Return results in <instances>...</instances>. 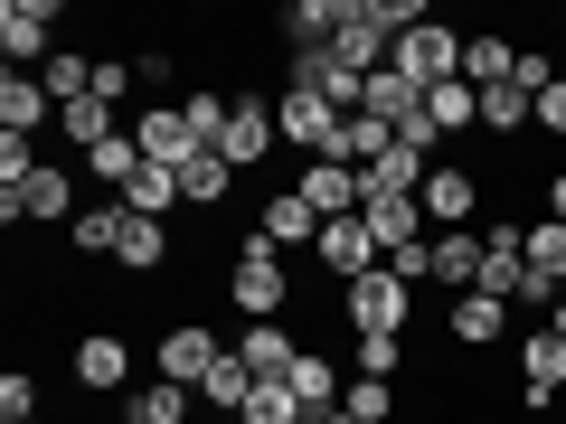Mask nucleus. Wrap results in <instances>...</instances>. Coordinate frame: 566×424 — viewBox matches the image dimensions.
Here are the masks:
<instances>
[{
	"label": "nucleus",
	"mask_w": 566,
	"mask_h": 424,
	"mask_svg": "<svg viewBox=\"0 0 566 424\" xmlns=\"http://www.w3.org/2000/svg\"><path fill=\"white\" fill-rule=\"evenodd\" d=\"M227 303H237V321H283L293 311V264L274 255L264 236H245V245H227Z\"/></svg>",
	"instance_id": "nucleus-1"
},
{
	"label": "nucleus",
	"mask_w": 566,
	"mask_h": 424,
	"mask_svg": "<svg viewBox=\"0 0 566 424\" xmlns=\"http://www.w3.org/2000/svg\"><path fill=\"white\" fill-rule=\"evenodd\" d=\"M0 218H10V226H76L85 218V208H76V170L39 161L29 180H0Z\"/></svg>",
	"instance_id": "nucleus-2"
},
{
	"label": "nucleus",
	"mask_w": 566,
	"mask_h": 424,
	"mask_svg": "<svg viewBox=\"0 0 566 424\" xmlns=\"http://www.w3.org/2000/svg\"><path fill=\"white\" fill-rule=\"evenodd\" d=\"M340 321H349V340H359V330H397V340H406V330H416V283H397L378 264V274H359L340 293Z\"/></svg>",
	"instance_id": "nucleus-3"
},
{
	"label": "nucleus",
	"mask_w": 566,
	"mask_h": 424,
	"mask_svg": "<svg viewBox=\"0 0 566 424\" xmlns=\"http://www.w3.org/2000/svg\"><path fill=\"white\" fill-rule=\"evenodd\" d=\"M387 66H397V76H416L424 95H434V85H453V76H463V29H444V20L406 29V39H397V57H387Z\"/></svg>",
	"instance_id": "nucleus-4"
},
{
	"label": "nucleus",
	"mask_w": 566,
	"mask_h": 424,
	"mask_svg": "<svg viewBox=\"0 0 566 424\" xmlns=\"http://www.w3.org/2000/svg\"><path fill=\"white\" fill-rule=\"evenodd\" d=\"M0 57L20 76L57 57V0H0Z\"/></svg>",
	"instance_id": "nucleus-5"
},
{
	"label": "nucleus",
	"mask_w": 566,
	"mask_h": 424,
	"mask_svg": "<svg viewBox=\"0 0 566 424\" xmlns=\"http://www.w3.org/2000/svg\"><path fill=\"white\" fill-rule=\"evenodd\" d=\"M340 123L349 114H331L322 95H274V132H283V151H303V161H331V151H340Z\"/></svg>",
	"instance_id": "nucleus-6"
},
{
	"label": "nucleus",
	"mask_w": 566,
	"mask_h": 424,
	"mask_svg": "<svg viewBox=\"0 0 566 424\" xmlns=\"http://www.w3.org/2000/svg\"><path fill=\"white\" fill-rule=\"evenodd\" d=\"M416 199H424V226L453 236V226H472V208H482V170H472V161H434Z\"/></svg>",
	"instance_id": "nucleus-7"
},
{
	"label": "nucleus",
	"mask_w": 566,
	"mask_h": 424,
	"mask_svg": "<svg viewBox=\"0 0 566 424\" xmlns=\"http://www.w3.org/2000/svg\"><path fill=\"white\" fill-rule=\"evenodd\" d=\"M218 359H227V330H199V321H170L151 340V378H180V386H199Z\"/></svg>",
	"instance_id": "nucleus-8"
},
{
	"label": "nucleus",
	"mask_w": 566,
	"mask_h": 424,
	"mask_svg": "<svg viewBox=\"0 0 566 424\" xmlns=\"http://www.w3.org/2000/svg\"><path fill=\"white\" fill-rule=\"evenodd\" d=\"M293 189H303V208H312L322 226L368 208V170H349V161H303V170H293Z\"/></svg>",
	"instance_id": "nucleus-9"
},
{
	"label": "nucleus",
	"mask_w": 566,
	"mask_h": 424,
	"mask_svg": "<svg viewBox=\"0 0 566 424\" xmlns=\"http://www.w3.org/2000/svg\"><path fill=\"white\" fill-rule=\"evenodd\" d=\"M274 104H264V95H237V114H227V132H218V161L227 170H237V180H255V161H264V151H274Z\"/></svg>",
	"instance_id": "nucleus-10"
},
{
	"label": "nucleus",
	"mask_w": 566,
	"mask_h": 424,
	"mask_svg": "<svg viewBox=\"0 0 566 424\" xmlns=\"http://www.w3.org/2000/svg\"><path fill=\"white\" fill-rule=\"evenodd\" d=\"M557 396H566V340L557 330H520V405L547 415Z\"/></svg>",
	"instance_id": "nucleus-11"
},
{
	"label": "nucleus",
	"mask_w": 566,
	"mask_h": 424,
	"mask_svg": "<svg viewBox=\"0 0 566 424\" xmlns=\"http://www.w3.org/2000/svg\"><path fill=\"white\" fill-rule=\"evenodd\" d=\"M66 368H76L85 396H123V386H133V340H123V330H85Z\"/></svg>",
	"instance_id": "nucleus-12"
},
{
	"label": "nucleus",
	"mask_w": 566,
	"mask_h": 424,
	"mask_svg": "<svg viewBox=\"0 0 566 424\" xmlns=\"http://www.w3.org/2000/svg\"><path fill=\"white\" fill-rule=\"evenodd\" d=\"M312 255H322V274L340 283V293H349L359 274H378V264H387V255H378V236H368V218H331Z\"/></svg>",
	"instance_id": "nucleus-13"
},
{
	"label": "nucleus",
	"mask_w": 566,
	"mask_h": 424,
	"mask_svg": "<svg viewBox=\"0 0 566 424\" xmlns=\"http://www.w3.org/2000/svg\"><path fill=\"white\" fill-rule=\"evenodd\" d=\"M133 141H142V161H161V170H189V161H199V132H189L180 104H142V114H133Z\"/></svg>",
	"instance_id": "nucleus-14"
},
{
	"label": "nucleus",
	"mask_w": 566,
	"mask_h": 424,
	"mask_svg": "<svg viewBox=\"0 0 566 424\" xmlns=\"http://www.w3.org/2000/svg\"><path fill=\"white\" fill-rule=\"evenodd\" d=\"M255 236L274 245V255H312V245H322V218L303 208V189H274V199H255Z\"/></svg>",
	"instance_id": "nucleus-15"
},
{
	"label": "nucleus",
	"mask_w": 566,
	"mask_h": 424,
	"mask_svg": "<svg viewBox=\"0 0 566 424\" xmlns=\"http://www.w3.org/2000/svg\"><path fill=\"white\" fill-rule=\"evenodd\" d=\"M368 236H378V255H406V245H424L434 226H424V199H387V189H368Z\"/></svg>",
	"instance_id": "nucleus-16"
},
{
	"label": "nucleus",
	"mask_w": 566,
	"mask_h": 424,
	"mask_svg": "<svg viewBox=\"0 0 566 424\" xmlns=\"http://www.w3.org/2000/svg\"><path fill=\"white\" fill-rule=\"evenodd\" d=\"M444 340L482 359L491 340H510V303H491V293H453V311H444Z\"/></svg>",
	"instance_id": "nucleus-17"
},
{
	"label": "nucleus",
	"mask_w": 566,
	"mask_h": 424,
	"mask_svg": "<svg viewBox=\"0 0 566 424\" xmlns=\"http://www.w3.org/2000/svg\"><path fill=\"white\" fill-rule=\"evenodd\" d=\"M123 226H133V208H123V199H95L76 226H66V255H85V264H114V255H123Z\"/></svg>",
	"instance_id": "nucleus-18"
},
{
	"label": "nucleus",
	"mask_w": 566,
	"mask_h": 424,
	"mask_svg": "<svg viewBox=\"0 0 566 424\" xmlns=\"http://www.w3.org/2000/svg\"><path fill=\"white\" fill-rule=\"evenodd\" d=\"M227 349H237V359L255 368V378H293V359H303V340H293L283 321H245V330H237Z\"/></svg>",
	"instance_id": "nucleus-19"
},
{
	"label": "nucleus",
	"mask_w": 566,
	"mask_h": 424,
	"mask_svg": "<svg viewBox=\"0 0 566 424\" xmlns=\"http://www.w3.org/2000/svg\"><path fill=\"white\" fill-rule=\"evenodd\" d=\"M520 76V47L501 39V29H463V85L472 95H491V85H510Z\"/></svg>",
	"instance_id": "nucleus-20"
},
{
	"label": "nucleus",
	"mask_w": 566,
	"mask_h": 424,
	"mask_svg": "<svg viewBox=\"0 0 566 424\" xmlns=\"http://www.w3.org/2000/svg\"><path fill=\"white\" fill-rule=\"evenodd\" d=\"M274 39L293 47V57H312V47H331V39H340V0H283Z\"/></svg>",
	"instance_id": "nucleus-21"
},
{
	"label": "nucleus",
	"mask_w": 566,
	"mask_h": 424,
	"mask_svg": "<svg viewBox=\"0 0 566 424\" xmlns=\"http://www.w3.org/2000/svg\"><path fill=\"white\" fill-rule=\"evenodd\" d=\"M359 114H378L387 132H406V123L424 114V85H416V76H397V66H378V76H368V95H359Z\"/></svg>",
	"instance_id": "nucleus-22"
},
{
	"label": "nucleus",
	"mask_w": 566,
	"mask_h": 424,
	"mask_svg": "<svg viewBox=\"0 0 566 424\" xmlns=\"http://www.w3.org/2000/svg\"><path fill=\"white\" fill-rule=\"evenodd\" d=\"M48 114H57V95H48L39 76H20V66H10V76H0V132H20V141H29Z\"/></svg>",
	"instance_id": "nucleus-23"
},
{
	"label": "nucleus",
	"mask_w": 566,
	"mask_h": 424,
	"mask_svg": "<svg viewBox=\"0 0 566 424\" xmlns=\"http://www.w3.org/2000/svg\"><path fill=\"white\" fill-rule=\"evenodd\" d=\"M340 359H331V349H303V359H293V396H303V424L312 415H331V405H340Z\"/></svg>",
	"instance_id": "nucleus-24"
},
{
	"label": "nucleus",
	"mask_w": 566,
	"mask_h": 424,
	"mask_svg": "<svg viewBox=\"0 0 566 424\" xmlns=\"http://www.w3.org/2000/svg\"><path fill=\"white\" fill-rule=\"evenodd\" d=\"M434 283H444V293H472V283H482V226L434 236Z\"/></svg>",
	"instance_id": "nucleus-25"
},
{
	"label": "nucleus",
	"mask_w": 566,
	"mask_h": 424,
	"mask_svg": "<svg viewBox=\"0 0 566 424\" xmlns=\"http://www.w3.org/2000/svg\"><path fill=\"white\" fill-rule=\"evenodd\" d=\"M245 396H255V368H245L237 349H227V359L199 378V415H227V424H237V405H245Z\"/></svg>",
	"instance_id": "nucleus-26"
},
{
	"label": "nucleus",
	"mask_w": 566,
	"mask_h": 424,
	"mask_svg": "<svg viewBox=\"0 0 566 424\" xmlns=\"http://www.w3.org/2000/svg\"><path fill=\"white\" fill-rule=\"evenodd\" d=\"M424 114H434V132H444V141H472V123H482V95L453 76V85H434V95H424Z\"/></svg>",
	"instance_id": "nucleus-27"
},
{
	"label": "nucleus",
	"mask_w": 566,
	"mask_h": 424,
	"mask_svg": "<svg viewBox=\"0 0 566 424\" xmlns=\"http://www.w3.org/2000/svg\"><path fill=\"white\" fill-rule=\"evenodd\" d=\"M133 415H151V424H199V386L151 378V386H133Z\"/></svg>",
	"instance_id": "nucleus-28"
},
{
	"label": "nucleus",
	"mask_w": 566,
	"mask_h": 424,
	"mask_svg": "<svg viewBox=\"0 0 566 424\" xmlns=\"http://www.w3.org/2000/svg\"><path fill=\"white\" fill-rule=\"evenodd\" d=\"M180 199H189V208H199V218H208V208H227V199H237V170H227L218 151H199V161L180 170Z\"/></svg>",
	"instance_id": "nucleus-29"
},
{
	"label": "nucleus",
	"mask_w": 566,
	"mask_h": 424,
	"mask_svg": "<svg viewBox=\"0 0 566 424\" xmlns=\"http://www.w3.org/2000/svg\"><path fill=\"white\" fill-rule=\"evenodd\" d=\"M123 208H133V218H161V226H170V208H189V199H180V170H161V161H151L133 189H123Z\"/></svg>",
	"instance_id": "nucleus-30"
},
{
	"label": "nucleus",
	"mask_w": 566,
	"mask_h": 424,
	"mask_svg": "<svg viewBox=\"0 0 566 424\" xmlns=\"http://www.w3.org/2000/svg\"><path fill=\"white\" fill-rule=\"evenodd\" d=\"M114 264H123V274H161V264H170V226H161V218H133Z\"/></svg>",
	"instance_id": "nucleus-31"
},
{
	"label": "nucleus",
	"mask_w": 566,
	"mask_h": 424,
	"mask_svg": "<svg viewBox=\"0 0 566 424\" xmlns=\"http://www.w3.org/2000/svg\"><path fill=\"white\" fill-rule=\"evenodd\" d=\"M85 170H95V180H104V189H114V199H123V189H133V180H142V170H151V161H142V141H133V132H114V141H104V151H85Z\"/></svg>",
	"instance_id": "nucleus-32"
},
{
	"label": "nucleus",
	"mask_w": 566,
	"mask_h": 424,
	"mask_svg": "<svg viewBox=\"0 0 566 424\" xmlns=\"http://www.w3.org/2000/svg\"><path fill=\"white\" fill-rule=\"evenodd\" d=\"M237 424H303V396H293V378H255V396L237 405Z\"/></svg>",
	"instance_id": "nucleus-33"
},
{
	"label": "nucleus",
	"mask_w": 566,
	"mask_h": 424,
	"mask_svg": "<svg viewBox=\"0 0 566 424\" xmlns=\"http://www.w3.org/2000/svg\"><path fill=\"white\" fill-rule=\"evenodd\" d=\"M180 114H189V132H199V151H218V132H227V114H237V95H218V85H189Z\"/></svg>",
	"instance_id": "nucleus-34"
},
{
	"label": "nucleus",
	"mask_w": 566,
	"mask_h": 424,
	"mask_svg": "<svg viewBox=\"0 0 566 424\" xmlns=\"http://www.w3.org/2000/svg\"><path fill=\"white\" fill-rule=\"evenodd\" d=\"M349 368H359V378H406V340L397 330H359V340H349Z\"/></svg>",
	"instance_id": "nucleus-35"
},
{
	"label": "nucleus",
	"mask_w": 566,
	"mask_h": 424,
	"mask_svg": "<svg viewBox=\"0 0 566 424\" xmlns=\"http://www.w3.org/2000/svg\"><path fill=\"white\" fill-rule=\"evenodd\" d=\"M340 405H349L359 424H397V415H406V405H397V378H349Z\"/></svg>",
	"instance_id": "nucleus-36"
},
{
	"label": "nucleus",
	"mask_w": 566,
	"mask_h": 424,
	"mask_svg": "<svg viewBox=\"0 0 566 424\" xmlns=\"http://www.w3.org/2000/svg\"><path fill=\"white\" fill-rule=\"evenodd\" d=\"M66 141H76V151H104V141H114L123 132V123H114V104H95V95H85V104H66Z\"/></svg>",
	"instance_id": "nucleus-37"
},
{
	"label": "nucleus",
	"mask_w": 566,
	"mask_h": 424,
	"mask_svg": "<svg viewBox=\"0 0 566 424\" xmlns=\"http://www.w3.org/2000/svg\"><path fill=\"white\" fill-rule=\"evenodd\" d=\"M29 415H39V378L10 368V378H0V424H29Z\"/></svg>",
	"instance_id": "nucleus-38"
},
{
	"label": "nucleus",
	"mask_w": 566,
	"mask_h": 424,
	"mask_svg": "<svg viewBox=\"0 0 566 424\" xmlns=\"http://www.w3.org/2000/svg\"><path fill=\"white\" fill-rule=\"evenodd\" d=\"M133 57H95V104H123V95H133Z\"/></svg>",
	"instance_id": "nucleus-39"
},
{
	"label": "nucleus",
	"mask_w": 566,
	"mask_h": 424,
	"mask_svg": "<svg viewBox=\"0 0 566 424\" xmlns=\"http://www.w3.org/2000/svg\"><path fill=\"white\" fill-rule=\"evenodd\" d=\"M538 132H557V141H566V76L538 95Z\"/></svg>",
	"instance_id": "nucleus-40"
},
{
	"label": "nucleus",
	"mask_w": 566,
	"mask_h": 424,
	"mask_svg": "<svg viewBox=\"0 0 566 424\" xmlns=\"http://www.w3.org/2000/svg\"><path fill=\"white\" fill-rule=\"evenodd\" d=\"M538 218H557V226H566V170H547V208H538Z\"/></svg>",
	"instance_id": "nucleus-41"
},
{
	"label": "nucleus",
	"mask_w": 566,
	"mask_h": 424,
	"mask_svg": "<svg viewBox=\"0 0 566 424\" xmlns=\"http://www.w3.org/2000/svg\"><path fill=\"white\" fill-rule=\"evenodd\" d=\"M547 330H557V340H566V293H557V311H547Z\"/></svg>",
	"instance_id": "nucleus-42"
},
{
	"label": "nucleus",
	"mask_w": 566,
	"mask_h": 424,
	"mask_svg": "<svg viewBox=\"0 0 566 424\" xmlns=\"http://www.w3.org/2000/svg\"><path fill=\"white\" fill-rule=\"evenodd\" d=\"M312 424H359V415H349V405H331V415H312Z\"/></svg>",
	"instance_id": "nucleus-43"
},
{
	"label": "nucleus",
	"mask_w": 566,
	"mask_h": 424,
	"mask_svg": "<svg viewBox=\"0 0 566 424\" xmlns=\"http://www.w3.org/2000/svg\"><path fill=\"white\" fill-rule=\"evenodd\" d=\"M114 424H151V415H133V405H123V415H114Z\"/></svg>",
	"instance_id": "nucleus-44"
},
{
	"label": "nucleus",
	"mask_w": 566,
	"mask_h": 424,
	"mask_svg": "<svg viewBox=\"0 0 566 424\" xmlns=\"http://www.w3.org/2000/svg\"><path fill=\"white\" fill-rule=\"evenodd\" d=\"M29 424H48V415H29Z\"/></svg>",
	"instance_id": "nucleus-45"
}]
</instances>
